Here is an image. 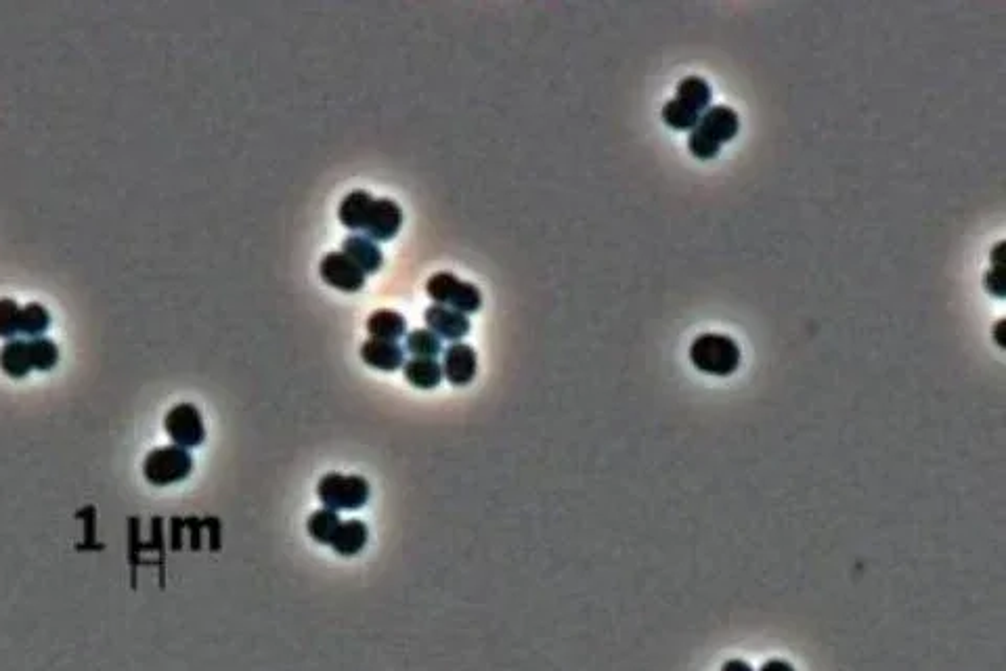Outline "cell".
Masks as SVG:
<instances>
[{
    "mask_svg": "<svg viewBox=\"0 0 1006 671\" xmlns=\"http://www.w3.org/2000/svg\"><path fill=\"white\" fill-rule=\"evenodd\" d=\"M338 219L353 231H365L369 240L386 242L403 225V210L390 198H374L369 191L355 189L338 206Z\"/></svg>",
    "mask_w": 1006,
    "mask_h": 671,
    "instance_id": "1",
    "label": "cell"
},
{
    "mask_svg": "<svg viewBox=\"0 0 1006 671\" xmlns=\"http://www.w3.org/2000/svg\"><path fill=\"white\" fill-rule=\"evenodd\" d=\"M690 363L701 374L728 378L740 367V346L734 338L726 334H701L690 344Z\"/></svg>",
    "mask_w": 1006,
    "mask_h": 671,
    "instance_id": "2",
    "label": "cell"
},
{
    "mask_svg": "<svg viewBox=\"0 0 1006 671\" xmlns=\"http://www.w3.org/2000/svg\"><path fill=\"white\" fill-rule=\"evenodd\" d=\"M317 495L325 508L338 510H361L369 500V483L357 474L330 472L321 476L317 485Z\"/></svg>",
    "mask_w": 1006,
    "mask_h": 671,
    "instance_id": "3",
    "label": "cell"
},
{
    "mask_svg": "<svg viewBox=\"0 0 1006 671\" xmlns=\"http://www.w3.org/2000/svg\"><path fill=\"white\" fill-rule=\"evenodd\" d=\"M426 292L434 300V305H443L464 315L476 313L483 307V294H480V290L470 284V281L459 279L449 271L434 273L428 279Z\"/></svg>",
    "mask_w": 1006,
    "mask_h": 671,
    "instance_id": "4",
    "label": "cell"
},
{
    "mask_svg": "<svg viewBox=\"0 0 1006 671\" xmlns=\"http://www.w3.org/2000/svg\"><path fill=\"white\" fill-rule=\"evenodd\" d=\"M193 470L191 453L179 445H168L153 449L145 458L143 474L151 485H172L185 481Z\"/></svg>",
    "mask_w": 1006,
    "mask_h": 671,
    "instance_id": "5",
    "label": "cell"
},
{
    "mask_svg": "<svg viewBox=\"0 0 1006 671\" xmlns=\"http://www.w3.org/2000/svg\"><path fill=\"white\" fill-rule=\"evenodd\" d=\"M164 428L168 437L183 449L198 447L206 439V428L200 409L191 403L174 405L164 420Z\"/></svg>",
    "mask_w": 1006,
    "mask_h": 671,
    "instance_id": "6",
    "label": "cell"
},
{
    "mask_svg": "<svg viewBox=\"0 0 1006 671\" xmlns=\"http://www.w3.org/2000/svg\"><path fill=\"white\" fill-rule=\"evenodd\" d=\"M319 273L325 284L342 292H359L365 286V273L344 252H327L321 258Z\"/></svg>",
    "mask_w": 1006,
    "mask_h": 671,
    "instance_id": "7",
    "label": "cell"
},
{
    "mask_svg": "<svg viewBox=\"0 0 1006 671\" xmlns=\"http://www.w3.org/2000/svg\"><path fill=\"white\" fill-rule=\"evenodd\" d=\"M443 376L455 384L466 386L474 380L478 372V357L476 351L466 342H453L443 353Z\"/></svg>",
    "mask_w": 1006,
    "mask_h": 671,
    "instance_id": "8",
    "label": "cell"
},
{
    "mask_svg": "<svg viewBox=\"0 0 1006 671\" xmlns=\"http://www.w3.org/2000/svg\"><path fill=\"white\" fill-rule=\"evenodd\" d=\"M424 321L430 332H434L441 340H451L459 342L468 332H470V319L468 315L459 313L455 309L443 307V305H432L424 311Z\"/></svg>",
    "mask_w": 1006,
    "mask_h": 671,
    "instance_id": "9",
    "label": "cell"
},
{
    "mask_svg": "<svg viewBox=\"0 0 1006 671\" xmlns=\"http://www.w3.org/2000/svg\"><path fill=\"white\" fill-rule=\"evenodd\" d=\"M361 359L380 372H395L405 363V349L399 342L369 338L361 344Z\"/></svg>",
    "mask_w": 1006,
    "mask_h": 671,
    "instance_id": "10",
    "label": "cell"
},
{
    "mask_svg": "<svg viewBox=\"0 0 1006 671\" xmlns=\"http://www.w3.org/2000/svg\"><path fill=\"white\" fill-rule=\"evenodd\" d=\"M698 126L711 135L719 145L730 143L740 131V118L728 105H711L698 118Z\"/></svg>",
    "mask_w": 1006,
    "mask_h": 671,
    "instance_id": "11",
    "label": "cell"
},
{
    "mask_svg": "<svg viewBox=\"0 0 1006 671\" xmlns=\"http://www.w3.org/2000/svg\"><path fill=\"white\" fill-rule=\"evenodd\" d=\"M0 367L11 378H24L32 370H36L34 357V340H11L3 351H0Z\"/></svg>",
    "mask_w": 1006,
    "mask_h": 671,
    "instance_id": "12",
    "label": "cell"
},
{
    "mask_svg": "<svg viewBox=\"0 0 1006 671\" xmlns=\"http://www.w3.org/2000/svg\"><path fill=\"white\" fill-rule=\"evenodd\" d=\"M342 252L351 258V261L367 275V273H376L382 263H384V256H382V250L378 246V242L374 240H369L367 235H348L344 244H342Z\"/></svg>",
    "mask_w": 1006,
    "mask_h": 671,
    "instance_id": "13",
    "label": "cell"
},
{
    "mask_svg": "<svg viewBox=\"0 0 1006 671\" xmlns=\"http://www.w3.org/2000/svg\"><path fill=\"white\" fill-rule=\"evenodd\" d=\"M675 101L684 103L692 112L701 116L705 110H709L713 101L711 84L701 76H686L677 82Z\"/></svg>",
    "mask_w": 1006,
    "mask_h": 671,
    "instance_id": "14",
    "label": "cell"
},
{
    "mask_svg": "<svg viewBox=\"0 0 1006 671\" xmlns=\"http://www.w3.org/2000/svg\"><path fill=\"white\" fill-rule=\"evenodd\" d=\"M403 374L405 380L415 386L430 391L436 388L443 380V367L436 359H424V357H411L409 361L403 363Z\"/></svg>",
    "mask_w": 1006,
    "mask_h": 671,
    "instance_id": "15",
    "label": "cell"
},
{
    "mask_svg": "<svg viewBox=\"0 0 1006 671\" xmlns=\"http://www.w3.org/2000/svg\"><path fill=\"white\" fill-rule=\"evenodd\" d=\"M367 332L371 338L397 342L407 332V319L392 309H378L367 319Z\"/></svg>",
    "mask_w": 1006,
    "mask_h": 671,
    "instance_id": "16",
    "label": "cell"
},
{
    "mask_svg": "<svg viewBox=\"0 0 1006 671\" xmlns=\"http://www.w3.org/2000/svg\"><path fill=\"white\" fill-rule=\"evenodd\" d=\"M367 537H369L367 525L363 521H357V518H353V521H344L340 525V529L336 531L330 546L340 556H355L365 548Z\"/></svg>",
    "mask_w": 1006,
    "mask_h": 671,
    "instance_id": "17",
    "label": "cell"
},
{
    "mask_svg": "<svg viewBox=\"0 0 1006 671\" xmlns=\"http://www.w3.org/2000/svg\"><path fill=\"white\" fill-rule=\"evenodd\" d=\"M340 525H342V521H340L338 512H334L330 508H321L311 514L309 523H306V531H309V535L317 541V544L330 546L336 531L340 529Z\"/></svg>",
    "mask_w": 1006,
    "mask_h": 671,
    "instance_id": "18",
    "label": "cell"
},
{
    "mask_svg": "<svg viewBox=\"0 0 1006 671\" xmlns=\"http://www.w3.org/2000/svg\"><path fill=\"white\" fill-rule=\"evenodd\" d=\"M405 351L411 353L413 357H424V359H436L443 353V340L430 332L428 328L422 330H411L405 336Z\"/></svg>",
    "mask_w": 1006,
    "mask_h": 671,
    "instance_id": "19",
    "label": "cell"
},
{
    "mask_svg": "<svg viewBox=\"0 0 1006 671\" xmlns=\"http://www.w3.org/2000/svg\"><path fill=\"white\" fill-rule=\"evenodd\" d=\"M698 116L696 112H692L690 107H686L684 103L680 101H667L663 105V110H661V120L665 126H669L671 131H682V133H690L694 131V128L698 126Z\"/></svg>",
    "mask_w": 1006,
    "mask_h": 671,
    "instance_id": "20",
    "label": "cell"
},
{
    "mask_svg": "<svg viewBox=\"0 0 1006 671\" xmlns=\"http://www.w3.org/2000/svg\"><path fill=\"white\" fill-rule=\"evenodd\" d=\"M51 326V315L45 307L40 305H28L21 307L19 311V334H26L32 338H40Z\"/></svg>",
    "mask_w": 1006,
    "mask_h": 671,
    "instance_id": "21",
    "label": "cell"
},
{
    "mask_svg": "<svg viewBox=\"0 0 1006 671\" xmlns=\"http://www.w3.org/2000/svg\"><path fill=\"white\" fill-rule=\"evenodd\" d=\"M688 151L696 160H713L719 156L721 145L707 135L701 126H696L688 135Z\"/></svg>",
    "mask_w": 1006,
    "mask_h": 671,
    "instance_id": "22",
    "label": "cell"
},
{
    "mask_svg": "<svg viewBox=\"0 0 1006 671\" xmlns=\"http://www.w3.org/2000/svg\"><path fill=\"white\" fill-rule=\"evenodd\" d=\"M21 307L11 298L0 300V338H13L19 334Z\"/></svg>",
    "mask_w": 1006,
    "mask_h": 671,
    "instance_id": "23",
    "label": "cell"
},
{
    "mask_svg": "<svg viewBox=\"0 0 1006 671\" xmlns=\"http://www.w3.org/2000/svg\"><path fill=\"white\" fill-rule=\"evenodd\" d=\"M1002 267H992L990 271H986V275H983V290H986L988 294L996 296V298H1004V286H1002Z\"/></svg>",
    "mask_w": 1006,
    "mask_h": 671,
    "instance_id": "24",
    "label": "cell"
},
{
    "mask_svg": "<svg viewBox=\"0 0 1006 671\" xmlns=\"http://www.w3.org/2000/svg\"><path fill=\"white\" fill-rule=\"evenodd\" d=\"M759 671H795V667L789 663V661H782V659H770V661H765Z\"/></svg>",
    "mask_w": 1006,
    "mask_h": 671,
    "instance_id": "25",
    "label": "cell"
},
{
    "mask_svg": "<svg viewBox=\"0 0 1006 671\" xmlns=\"http://www.w3.org/2000/svg\"><path fill=\"white\" fill-rule=\"evenodd\" d=\"M721 671H755L747 661H742V659H730L728 663H724V667H721Z\"/></svg>",
    "mask_w": 1006,
    "mask_h": 671,
    "instance_id": "26",
    "label": "cell"
},
{
    "mask_svg": "<svg viewBox=\"0 0 1006 671\" xmlns=\"http://www.w3.org/2000/svg\"><path fill=\"white\" fill-rule=\"evenodd\" d=\"M1002 250H1004V242H998L992 250V267H1002Z\"/></svg>",
    "mask_w": 1006,
    "mask_h": 671,
    "instance_id": "27",
    "label": "cell"
},
{
    "mask_svg": "<svg viewBox=\"0 0 1006 671\" xmlns=\"http://www.w3.org/2000/svg\"><path fill=\"white\" fill-rule=\"evenodd\" d=\"M1002 328H1004V319H1000L996 326H994V340L996 344L1000 346V349H1004V340H1002Z\"/></svg>",
    "mask_w": 1006,
    "mask_h": 671,
    "instance_id": "28",
    "label": "cell"
}]
</instances>
